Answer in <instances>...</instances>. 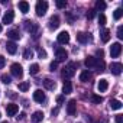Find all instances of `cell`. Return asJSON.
Returning a JSON list of instances; mask_svg holds the SVG:
<instances>
[{"label":"cell","mask_w":123,"mask_h":123,"mask_svg":"<svg viewBox=\"0 0 123 123\" xmlns=\"http://www.w3.org/2000/svg\"><path fill=\"white\" fill-rule=\"evenodd\" d=\"M117 38L119 39H123V26H119L117 28Z\"/></svg>","instance_id":"38"},{"label":"cell","mask_w":123,"mask_h":123,"mask_svg":"<svg viewBox=\"0 0 123 123\" xmlns=\"http://www.w3.org/2000/svg\"><path fill=\"white\" fill-rule=\"evenodd\" d=\"M75 111H77V101L75 100H70L68 104H67V113L70 116H74Z\"/></svg>","instance_id":"8"},{"label":"cell","mask_w":123,"mask_h":123,"mask_svg":"<svg viewBox=\"0 0 123 123\" xmlns=\"http://www.w3.org/2000/svg\"><path fill=\"white\" fill-rule=\"evenodd\" d=\"M2 123H7V122H2Z\"/></svg>","instance_id":"48"},{"label":"cell","mask_w":123,"mask_h":123,"mask_svg":"<svg viewBox=\"0 0 123 123\" xmlns=\"http://www.w3.org/2000/svg\"><path fill=\"white\" fill-rule=\"evenodd\" d=\"M97 56L103 58V49H98V51H97Z\"/></svg>","instance_id":"46"},{"label":"cell","mask_w":123,"mask_h":123,"mask_svg":"<svg viewBox=\"0 0 123 123\" xmlns=\"http://www.w3.org/2000/svg\"><path fill=\"white\" fill-rule=\"evenodd\" d=\"M7 96H9L10 98H16V97H18V94H16L15 91H9V93H7Z\"/></svg>","instance_id":"41"},{"label":"cell","mask_w":123,"mask_h":123,"mask_svg":"<svg viewBox=\"0 0 123 123\" xmlns=\"http://www.w3.org/2000/svg\"><path fill=\"white\" fill-rule=\"evenodd\" d=\"M31 119H32V122H33V123H39V122L43 119V113L38 110V111H35V113L32 114V117H31Z\"/></svg>","instance_id":"22"},{"label":"cell","mask_w":123,"mask_h":123,"mask_svg":"<svg viewBox=\"0 0 123 123\" xmlns=\"http://www.w3.org/2000/svg\"><path fill=\"white\" fill-rule=\"evenodd\" d=\"M7 38H10V39H13V41H18V39H20V33H19V31L12 29V31L7 32Z\"/></svg>","instance_id":"20"},{"label":"cell","mask_w":123,"mask_h":123,"mask_svg":"<svg viewBox=\"0 0 123 123\" xmlns=\"http://www.w3.org/2000/svg\"><path fill=\"white\" fill-rule=\"evenodd\" d=\"M104 67H106L104 61H103V59H100V61H98V58H97V64H96V67H94V68H96L97 71H104Z\"/></svg>","instance_id":"27"},{"label":"cell","mask_w":123,"mask_h":123,"mask_svg":"<svg viewBox=\"0 0 123 123\" xmlns=\"http://www.w3.org/2000/svg\"><path fill=\"white\" fill-rule=\"evenodd\" d=\"M28 88H29V83L28 81H23V83L19 84V90L20 91H28Z\"/></svg>","instance_id":"32"},{"label":"cell","mask_w":123,"mask_h":123,"mask_svg":"<svg viewBox=\"0 0 123 123\" xmlns=\"http://www.w3.org/2000/svg\"><path fill=\"white\" fill-rule=\"evenodd\" d=\"M98 25L100 26H104L106 25V16L103 13H100V16H98Z\"/></svg>","instance_id":"35"},{"label":"cell","mask_w":123,"mask_h":123,"mask_svg":"<svg viewBox=\"0 0 123 123\" xmlns=\"http://www.w3.org/2000/svg\"><path fill=\"white\" fill-rule=\"evenodd\" d=\"M38 55H39V58H46V52H45V49H42V48H39L38 49Z\"/></svg>","instance_id":"36"},{"label":"cell","mask_w":123,"mask_h":123,"mask_svg":"<svg viewBox=\"0 0 123 123\" xmlns=\"http://www.w3.org/2000/svg\"><path fill=\"white\" fill-rule=\"evenodd\" d=\"M91 78H93V74H91L88 70L81 71V74H80V81H83V83H88Z\"/></svg>","instance_id":"13"},{"label":"cell","mask_w":123,"mask_h":123,"mask_svg":"<svg viewBox=\"0 0 123 123\" xmlns=\"http://www.w3.org/2000/svg\"><path fill=\"white\" fill-rule=\"evenodd\" d=\"M122 70H123V65L120 62H111L110 64V71L114 74V75H120L122 74Z\"/></svg>","instance_id":"7"},{"label":"cell","mask_w":123,"mask_h":123,"mask_svg":"<svg viewBox=\"0 0 123 123\" xmlns=\"http://www.w3.org/2000/svg\"><path fill=\"white\" fill-rule=\"evenodd\" d=\"M25 116H26L25 113H20V114L18 116V120H23V119H25Z\"/></svg>","instance_id":"45"},{"label":"cell","mask_w":123,"mask_h":123,"mask_svg":"<svg viewBox=\"0 0 123 123\" xmlns=\"http://www.w3.org/2000/svg\"><path fill=\"white\" fill-rule=\"evenodd\" d=\"M5 65H6V58L0 55V70H2V68H3Z\"/></svg>","instance_id":"39"},{"label":"cell","mask_w":123,"mask_h":123,"mask_svg":"<svg viewBox=\"0 0 123 123\" xmlns=\"http://www.w3.org/2000/svg\"><path fill=\"white\" fill-rule=\"evenodd\" d=\"M18 111H19V106H18V104L10 103V104L6 106V113H7V116H15Z\"/></svg>","instance_id":"9"},{"label":"cell","mask_w":123,"mask_h":123,"mask_svg":"<svg viewBox=\"0 0 123 123\" xmlns=\"http://www.w3.org/2000/svg\"><path fill=\"white\" fill-rule=\"evenodd\" d=\"M58 26H59V18L55 15L49 19V29H56Z\"/></svg>","instance_id":"16"},{"label":"cell","mask_w":123,"mask_h":123,"mask_svg":"<svg viewBox=\"0 0 123 123\" xmlns=\"http://www.w3.org/2000/svg\"><path fill=\"white\" fill-rule=\"evenodd\" d=\"M32 56H33L32 49H25V52H23V58H25V59H31Z\"/></svg>","instance_id":"31"},{"label":"cell","mask_w":123,"mask_h":123,"mask_svg":"<svg viewBox=\"0 0 123 123\" xmlns=\"http://www.w3.org/2000/svg\"><path fill=\"white\" fill-rule=\"evenodd\" d=\"M2 29H3V26H2V23H0V32H2Z\"/></svg>","instance_id":"47"},{"label":"cell","mask_w":123,"mask_h":123,"mask_svg":"<svg viewBox=\"0 0 123 123\" xmlns=\"http://www.w3.org/2000/svg\"><path fill=\"white\" fill-rule=\"evenodd\" d=\"M2 83H5V84H10V83H12V78H10V75H7V74H3V75H2Z\"/></svg>","instance_id":"33"},{"label":"cell","mask_w":123,"mask_h":123,"mask_svg":"<svg viewBox=\"0 0 123 123\" xmlns=\"http://www.w3.org/2000/svg\"><path fill=\"white\" fill-rule=\"evenodd\" d=\"M96 7H97L98 10H104V9H106V3L101 2V0H98V2L96 3Z\"/></svg>","instance_id":"34"},{"label":"cell","mask_w":123,"mask_h":123,"mask_svg":"<svg viewBox=\"0 0 123 123\" xmlns=\"http://www.w3.org/2000/svg\"><path fill=\"white\" fill-rule=\"evenodd\" d=\"M58 111H59V109H58V107H55V109H52V111H51V113H52V116H56V114H58Z\"/></svg>","instance_id":"44"},{"label":"cell","mask_w":123,"mask_h":123,"mask_svg":"<svg viewBox=\"0 0 123 123\" xmlns=\"http://www.w3.org/2000/svg\"><path fill=\"white\" fill-rule=\"evenodd\" d=\"M25 23H26V31L31 32V33H33V32L38 29V25H36L35 22H32V20H26Z\"/></svg>","instance_id":"18"},{"label":"cell","mask_w":123,"mask_h":123,"mask_svg":"<svg viewBox=\"0 0 123 123\" xmlns=\"http://www.w3.org/2000/svg\"><path fill=\"white\" fill-rule=\"evenodd\" d=\"M43 86H45L46 90H54L56 84H55V81H52L51 78H45V80H43Z\"/></svg>","instance_id":"23"},{"label":"cell","mask_w":123,"mask_h":123,"mask_svg":"<svg viewBox=\"0 0 123 123\" xmlns=\"http://www.w3.org/2000/svg\"><path fill=\"white\" fill-rule=\"evenodd\" d=\"M56 103H59V104L64 103V96H58V97H56Z\"/></svg>","instance_id":"43"},{"label":"cell","mask_w":123,"mask_h":123,"mask_svg":"<svg viewBox=\"0 0 123 123\" xmlns=\"http://www.w3.org/2000/svg\"><path fill=\"white\" fill-rule=\"evenodd\" d=\"M55 56H56V62H59V61H65L68 58V52L64 48H58L55 51Z\"/></svg>","instance_id":"5"},{"label":"cell","mask_w":123,"mask_h":123,"mask_svg":"<svg viewBox=\"0 0 123 123\" xmlns=\"http://www.w3.org/2000/svg\"><path fill=\"white\" fill-rule=\"evenodd\" d=\"M94 15H96V10H94V9H90V10L87 12V19H93Z\"/></svg>","instance_id":"37"},{"label":"cell","mask_w":123,"mask_h":123,"mask_svg":"<svg viewBox=\"0 0 123 123\" xmlns=\"http://www.w3.org/2000/svg\"><path fill=\"white\" fill-rule=\"evenodd\" d=\"M109 88V83H107V80L106 78H101L100 81H98V84H97V90L100 91V93H103V91H106Z\"/></svg>","instance_id":"15"},{"label":"cell","mask_w":123,"mask_h":123,"mask_svg":"<svg viewBox=\"0 0 123 123\" xmlns=\"http://www.w3.org/2000/svg\"><path fill=\"white\" fill-rule=\"evenodd\" d=\"M19 10L22 12V13H28L29 12V3L28 2H19Z\"/></svg>","instance_id":"25"},{"label":"cell","mask_w":123,"mask_h":123,"mask_svg":"<svg viewBox=\"0 0 123 123\" xmlns=\"http://www.w3.org/2000/svg\"><path fill=\"white\" fill-rule=\"evenodd\" d=\"M122 16H123V10H122L120 7H119V9H116V10H114V13H113V18H114L116 20H119Z\"/></svg>","instance_id":"29"},{"label":"cell","mask_w":123,"mask_h":123,"mask_svg":"<svg viewBox=\"0 0 123 123\" xmlns=\"http://www.w3.org/2000/svg\"><path fill=\"white\" fill-rule=\"evenodd\" d=\"M91 101L94 104H100V103H103V97L98 94H91Z\"/></svg>","instance_id":"26"},{"label":"cell","mask_w":123,"mask_h":123,"mask_svg":"<svg viewBox=\"0 0 123 123\" xmlns=\"http://www.w3.org/2000/svg\"><path fill=\"white\" fill-rule=\"evenodd\" d=\"M120 54H122V45H120L119 42L113 43L111 48H110V55H111V58H117Z\"/></svg>","instance_id":"6"},{"label":"cell","mask_w":123,"mask_h":123,"mask_svg":"<svg viewBox=\"0 0 123 123\" xmlns=\"http://www.w3.org/2000/svg\"><path fill=\"white\" fill-rule=\"evenodd\" d=\"M10 73H12V75H15L16 78H22V77H23V68H22V65L18 64V62L12 64V67H10Z\"/></svg>","instance_id":"2"},{"label":"cell","mask_w":123,"mask_h":123,"mask_svg":"<svg viewBox=\"0 0 123 123\" xmlns=\"http://www.w3.org/2000/svg\"><path fill=\"white\" fill-rule=\"evenodd\" d=\"M6 51H7L10 55H15V54H16V51H18L16 43H15V42H7V43H6Z\"/></svg>","instance_id":"17"},{"label":"cell","mask_w":123,"mask_h":123,"mask_svg":"<svg viewBox=\"0 0 123 123\" xmlns=\"http://www.w3.org/2000/svg\"><path fill=\"white\" fill-rule=\"evenodd\" d=\"M84 64H86V67H87V68H94V67H96V64H97V58H96V56L88 55V56L86 58V61H84Z\"/></svg>","instance_id":"11"},{"label":"cell","mask_w":123,"mask_h":123,"mask_svg":"<svg viewBox=\"0 0 123 123\" xmlns=\"http://www.w3.org/2000/svg\"><path fill=\"white\" fill-rule=\"evenodd\" d=\"M56 67H58V62L56 61H54V62H51V65H49V68H51V71L54 73L55 70H56Z\"/></svg>","instance_id":"40"},{"label":"cell","mask_w":123,"mask_h":123,"mask_svg":"<svg viewBox=\"0 0 123 123\" xmlns=\"http://www.w3.org/2000/svg\"><path fill=\"white\" fill-rule=\"evenodd\" d=\"M45 93L42 91V90H35V93H33V100L36 101V103H43L45 101Z\"/></svg>","instance_id":"10"},{"label":"cell","mask_w":123,"mask_h":123,"mask_svg":"<svg viewBox=\"0 0 123 123\" xmlns=\"http://www.w3.org/2000/svg\"><path fill=\"white\" fill-rule=\"evenodd\" d=\"M116 123H123V119H122V114H117V116H116Z\"/></svg>","instance_id":"42"},{"label":"cell","mask_w":123,"mask_h":123,"mask_svg":"<svg viewBox=\"0 0 123 123\" xmlns=\"http://www.w3.org/2000/svg\"><path fill=\"white\" fill-rule=\"evenodd\" d=\"M90 33H86V32H80V33H77V41L80 42V43H87L88 42V39H90V36H88Z\"/></svg>","instance_id":"14"},{"label":"cell","mask_w":123,"mask_h":123,"mask_svg":"<svg viewBox=\"0 0 123 123\" xmlns=\"http://www.w3.org/2000/svg\"><path fill=\"white\" fill-rule=\"evenodd\" d=\"M56 41H58V43H61V45H67V43L70 42V33H68L67 31L59 32L58 36H56Z\"/></svg>","instance_id":"4"},{"label":"cell","mask_w":123,"mask_h":123,"mask_svg":"<svg viewBox=\"0 0 123 123\" xmlns=\"http://www.w3.org/2000/svg\"><path fill=\"white\" fill-rule=\"evenodd\" d=\"M71 91H73V84H71V81L65 80L64 81V86H62V93L64 94H70Z\"/></svg>","instance_id":"19"},{"label":"cell","mask_w":123,"mask_h":123,"mask_svg":"<svg viewBox=\"0 0 123 123\" xmlns=\"http://www.w3.org/2000/svg\"><path fill=\"white\" fill-rule=\"evenodd\" d=\"M35 10H36V15H38V16H43V15L46 13V10H48V3L45 2V0H41V2L36 3Z\"/></svg>","instance_id":"3"},{"label":"cell","mask_w":123,"mask_h":123,"mask_svg":"<svg viewBox=\"0 0 123 123\" xmlns=\"http://www.w3.org/2000/svg\"><path fill=\"white\" fill-rule=\"evenodd\" d=\"M100 35H101V41H103L104 43H107V42L110 41V31H109V29H103Z\"/></svg>","instance_id":"24"},{"label":"cell","mask_w":123,"mask_h":123,"mask_svg":"<svg viewBox=\"0 0 123 123\" xmlns=\"http://www.w3.org/2000/svg\"><path fill=\"white\" fill-rule=\"evenodd\" d=\"M29 73H31V75H36L39 73V65L38 64H32L31 68H29Z\"/></svg>","instance_id":"28"},{"label":"cell","mask_w":123,"mask_h":123,"mask_svg":"<svg viewBox=\"0 0 123 123\" xmlns=\"http://www.w3.org/2000/svg\"><path fill=\"white\" fill-rule=\"evenodd\" d=\"M75 62H70L67 67H64V70H62V77L65 78V80H68L70 77H73L74 74H75Z\"/></svg>","instance_id":"1"},{"label":"cell","mask_w":123,"mask_h":123,"mask_svg":"<svg viewBox=\"0 0 123 123\" xmlns=\"http://www.w3.org/2000/svg\"><path fill=\"white\" fill-rule=\"evenodd\" d=\"M56 7L58 9H65L67 7V2H65V0H56Z\"/></svg>","instance_id":"30"},{"label":"cell","mask_w":123,"mask_h":123,"mask_svg":"<svg viewBox=\"0 0 123 123\" xmlns=\"http://www.w3.org/2000/svg\"><path fill=\"white\" fill-rule=\"evenodd\" d=\"M13 19H15V12H13V10H9V12H6V15L3 16V23H5V25H10V23L13 22Z\"/></svg>","instance_id":"12"},{"label":"cell","mask_w":123,"mask_h":123,"mask_svg":"<svg viewBox=\"0 0 123 123\" xmlns=\"http://www.w3.org/2000/svg\"><path fill=\"white\" fill-rule=\"evenodd\" d=\"M110 109L111 110H120L122 109V101L120 100H116V98L110 100Z\"/></svg>","instance_id":"21"}]
</instances>
